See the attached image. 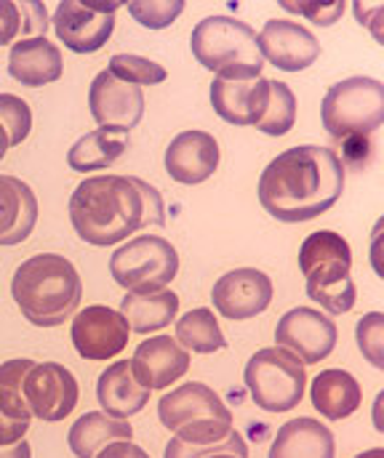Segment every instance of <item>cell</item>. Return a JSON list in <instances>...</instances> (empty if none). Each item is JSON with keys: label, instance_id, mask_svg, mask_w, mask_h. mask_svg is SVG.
I'll return each instance as SVG.
<instances>
[{"label": "cell", "instance_id": "obj_1", "mask_svg": "<svg viewBox=\"0 0 384 458\" xmlns=\"http://www.w3.org/2000/svg\"><path fill=\"white\" fill-rule=\"evenodd\" d=\"M345 192V165L339 155L320 144H299L280 152L261 171L259 203L283 222L302 225L331 211Z\"/></svg>", "mask_w": 384, "mask_h": 458}, {"label": "cell", "instance_id": "obj_2", "mask_svg": "<svg viewBox=\"0 0 384 458\" xmlns=\"http://www.w3.org/2000/svg\"><path fill=\"white\" fill-rule=\"evenodd\" d=\"M70 222L89 245L107 248L144 227L166 225L163 195L136 176H94L75 187Z\"/></svg>", "mask_w": 384, "mask_h": 458}, {"label": "cell", "instance_id": "obj_3", "mask_svg": "<svg viewBox=\"0 0 384 458\" xmlns=\"http://www.w3.org/2000/svg\"><path fill=\"white\" fill-rule=\"evenodd\" d=\"M11 296L32 326L56 328L81 310L83 283L70 259L38 253L16 267Z\"/></svg>", "mask_w": 384, "mask_h": 458}, {"label": "cell", "instance_id": "obj_4", "mask_svg": "<svg viewBox=\"0 0 384 458\" xmlns=\"http://www.w3.org/2000/svg\"><path fill=\"white\" fill-rule=\"evenodd\" d=\"M299 269L307 280V296L329 315H347L355 307L353 250L339 232H312L299 248Z\"/></svg>", "mask_w": 384, "mask_h": 458}, {"label": "cell", "instance_id": "obj_5", "mask_svg": "<svg viewBox=\"0 0 384 458\" xmlns=\"http://www.w3.org/2000/svg\"><path fill=\"white\" fill-rule=\"evenodd\" d=\"M190 51L198 64L225 81H254L264 70L256 32L235 16L219 13L201 19L190 35Z\"/></svg>", "mask_w": 384, "mask_h": 458}, {"label": "cell", "instance_id": "obj_6", "mask_svg": "<svg viewBox=\"0 0 384 458\" xmlns=\"http://www.w3.org/2000/svg\"><path fill=\"white\" fill-rule=\"evenodd\" d=\"M243 381L256 408L264 413H288L304 400L307 373L299 357L283 346H264L246 362Z\"/></svg>", "mask_w": 384, "mask_h": 458}, {"label": "cell", "instance_id": "obj_7", "mask_svg": "<svg viewBox=\"0 0 384 458\" xmlns=\"http://www.w3.org/2000/svg\"><path fill=\"white\" fill-rule=\"evenodd\" d=\"M323 128L334 139L369 136L384 123V86L377 78L355 75L334 83L323 97Z\"/></svg>", "mask_w": 384, "mask_h": 458}, {"label": "cell", "instance_id": "obj_8", "mask_svg": "<svg viewBox=\"0 0 384 458\" xmlns=\"http://www.w3.org/2000/svg\"><path fill=\"white\" fill-rule=\"evenodd\" d=\"M179 272L176 248L158 234H141L115 248L110 259L113 280L128 293H158L171 285Z\"/></svg>", "mask_w": 384, "mask_h": 458}, {"label": "cell", "instance_id": "obj_9", "mask_svg": "<svg viewBox=\"0 0 384 458\" xmlns=\"http://www.w3.org/2000/svg\"><path fill=\"white\" fill-rule=\"evenodd\" d=\"M121 3L107 0H62L54 11V32L64 48L75 54L99 51L115 30V11Z\"/></svg>", "mask_w": 384, "mask_h": 458}, {"label": "cell", "instance_id": "obj_10", "mask_svg": "<svg viewBox=\"0 0 384 458\" xmlns=\"http://www.w3.org/2000/svg\"><path fill=\"white\" fill-rule=\"evenodd\" d=\"M21 392L30 413L48 424L67 419L81 397L78 378L59 362H35L21 381Z\"/></svg>", "mask_w": 384, "mask_h": 458}, {"label": "cell", "instance_id": "obj_11", "mask_svg": "<svg viewBox=\"0 0 384 458\" xmlns=\"http://www.w3.org/2000/svg\"><path fill=\"white\" fill-rule=\"evenodd\" d=\"M275 342L299 357L302 365H318L337 346V326L320 310L294 307L277 320Z\"/></svg>", "mask_w": 384, "mask_h": 458}, {"label": "cell", "instance_id": "obj_12", "mask_svg": "<svg viewBox=\"0 0 384 458\" xmlns=\"http://www.w3.org/2000/svg\"><path fill=\"white\" fill-rule=\"evenodd\" d=\"M70 336H73L75 352L83 360L102 362V360H110L126 349L131 328L118 310H110L105 304H94V307H86V310L73 315Z\"/></svg>", "mask_w": 384, "mask_h": 458}, {"label": "cell", "instance_id": "obj_13", "mask_svg": "<svg viewBox=\"0 0 384 458\" xmlns=\"http://www.w3.org/2000/svg\"><path fill=\"white\" fill-rule=\"evenodd\" d=\"M256 46L261 59L283 72H302L320 56L315 32L291 19H269L256 35Z\"/></svg>", "mask_w": 384, "mask_h": 458}, {"label": "cell", "instance_id": "obj_14", "mask_svg": "<svg viewBox=\"0 0 384 458\" xmlns=\"http://www.w3.org/2000/svg\"><path fill=\"white\" fill-rule=\"evenodd\" d=\"M214 310L227 320H249L272 301V280L256 267H238L222 275L211 288Z\"/></svg>", "mask_w": 384, "mask_h": 458}, {"label": "cell", "instance_id": "obj_15", "mask_svg": "<svg viewBox=\"0 0 384 458\" xmlns=\"http://www.w3.org/2000/svg\"><path fill=\"white\" fill-rule=\"evenodd\" d=\"M89 110L99 128L133 131L144 117V94L136 86H128L102 70L89 89Z\"/></svg>", "mask_w": 384, "mask_h": 458}, {"label": "cell", "instance_id": "obj_16", "mask_svg": "<svg viewBox=\"0 0 384 458\" xmlns=\"http://www.w3.org/2000/svg\"><path fill=\"white\" fill-rule=\"evenodd\" d=\"M158 416L160 424L174 435L201 421H233V413L222 403V397L201 381H187L163 394L158 403Z\"/></svg>", "mask_w": 384, "mask_h": 458}, {"label": "cell", "instance_id": "obj_17", "mask_svg": "<svg viewBox=\"0 0 384 458\" xmlns=\"http://www.w3.org/2000/svg\"><path fill=\"white\" fill-rule=\"evenodd\" d=\"M131 362L133 378L144 389H168L190 370V352L182 349L171 336H149L136 346Z\"/></svg>", "mask_w": 384, "mask_h": 458}, {"label": "cell", "instance_id": "obj_18", "mask_svg": "<svg viewBox=\"0 0 384 458\" xmlns=\"http://www.w3.org/2000/svg\"><path fill=\"white\" fill-rule=\"evenodd\" d=\"M219 454L249 458V445L233 421H201L179 429L168 440L163 458H206Z\"/></svg>", "mask_w": 384, "mask_h": 458}, {"label": "cell", "instance_id": "obj_19", "mask_svg": "<svg viewBox=\"0 0 384 458\" xmlns=\"http://www.w3.org/2000/svg\"><path fill=\"white\" fill-rule=\"evenodd\" d=\"M219 168V144L206 131H182L166 149V174L179 184H203Z\"/></svg>", "mask_w": 384, "mask_h": 458}, {"label": "cell", "instance_id": "obj_20", "mask_svg": "<svg viewBox=\"0 0 384 458\" xmlns=\"http://www.w3.org/2000/svg\"><path fill=\"white\" fill-rule=\"evenodd\" d=\"M269 102V81H211V107L225 123L233 125H256Z\"/></svg>", "mask_w": 384, "mask_h": 458}, {"label": "cell", "instance_id": "obj_21", "mask_svg": "<svg viewBox=\"0 0 384 458\" xmlns=\"http://www.w3.org/2000/svg\"><path fill=\"white\" fill-rule=\"evenodd\" d=\"M64 72L62 51L46 38H24L11 46L8 54V75L19 81L21 86L40 89L48 83H56Z\"/></svg>", "mask_w": 384, "mask_h": 458}, {"label": "cell", "instance_id": "obj_22", "mask_svg": "<svg viewBox=\"0 0 384 458\" xmlns=\"http://www.w3.org/2000/svg\"><path fill=\"white\" fill-rule=\"evenodd\" d=\"M38 222V198L16 176L0 174V245H19Z\"/></svg>", "mask_w": 384, "mask_h": 458}, {"label": "cell", "instance_id": "obj_23", "mask_svg": "<svg viewBox=\"0 0 384 458\" xmlns=\"http://www.w3.org/2000/svg\"><path fill=\"white\" fill-rule=\"evenodd\" d=\"M337 443L326 424L318 419H291L286 421L269 448L267 458H334Z\"/></svg>", "mask_w": 384, "mask_h": 458}, {"label": "cell", "instance_id": "obj_24", "mask_svg": "<svg viewBox=\"0 0 384 458\" xmlns=\"http://www.w3.org/2000/svg\"><path fill=\"white\" fill-rule=\"evenodd\" d=\"M97 400L107 416L128 421L131 416H136L149 403V389H144L133 378L128 360H118L113 365H107V370L99 376Z\"/></svg>", "mask_w": 384, "mask_h": 458}, {"label": "cell", "instance_id": "obj_25", "mask_svg": "<svg viewBox=\"0 0 384 458\" xmlns=\"http://www.w3.org/2000/svg\"><path fill=\"white\" fill-rule=\"evenodd\" d=\"M310 397H312V408L329 421H342L353 416L363 400L358 378L342 368H329L318 373L312 381Z\"/></svg>", "mask_w": 384, "mask_h": 458}, {"label": "cell", "instance_id": "obj_26", "mask_svg": "<svg viewBox=\"0 0 384 458\" xmlns=\"http://www.w3.org/2000/svg\"><path fill=\"white\" fill-rule=\"evenodd\" d=\"M133 437V427L128 421L113 419L105 411H89L81 416L67 435V445L78 458H97L110 443H121Z\"/></svg>", "mask_w": 384, "mask_h": 458}, {"label": "cell", "instance_id": "obj_27", "mask_svg": "<svg viewBox=\"0 0 384 458\" xmlns=\"http://www.w3.org/2000/svg\"><path fill=\"white\" fill-rule=\"evenodd\" d=\"M121 315L126 318L131 334L163 331L179 315V296L171 288L158 293H126L121 301Z\"/></svg>", "mask_w": 384, "mask_h": 458}, {"label": "cell", "instance_id": "obj_28", "mask_svg": "<svg viewBox=\"0 0 384 458\" xmlns=\"http://www.w3.org/2000/svg\"><path fill=\"white\" fill-rule=\"evenodd\" d=\"M128 149V133L113 128H97L83 133L67 152V165L78 174L110 168Z\"/></svg>", "mask_w": 384, "mask_h": 458}, {"label": "cell", "instance_id": "obj_29", "mask_svg": "<svg viewBox=\"0 0 384 458\" xmlns=\"http://www.w3.org/2000/svg\"><path fill=\"white\" fill-rule=\"evenodd\" d=\"M176 344L195 354H214L227 346L214 310L195 307L176 320Z\"/></svg>", "mask_w": 384, "mask_h": 458}, {"label": "cell", "instance_id": "obj_30", "mask_svg": "<svg viewBox=\"0 0 384 458\" xmlns=\"http://www.w3.org/2000/svg\"><path fill=\"white\" fill-rule=\"evenodd\" d=\"M35 365V360H8L0 365V411H5L11 419L16 421H32V413L24 403V392H21V381L27 376V370Z\"/></svg>", "mask_w": 384, "mask_h": 458}, {"label": "cell", "instance_id": "obj_31", "mask_svg": "<svg viewBox=\"0 0 384 458\" xmlns=\"http://www.w3.org/2000/svg\"><path fill=\"white\" fill-rule=\"evenodd\" d=\"M296 123V97L283 81H269V102L261 120L256 123V131L267 136H283Z\"/></svg>", "mask_w": 384, "mask_h": 458}, {"label": "cell", "instance_id": "obj_32", "mask_svg": "<svg viewBox=\"0 0 384 458\" xmlns=\"http://www.w3.org/2000/svg\"><path fill=\"white\" fill-rule=\"evenodd\" d=\"M110 75H115L118 81H124L128 86H158L168 78L166 67L152 62V59H144V56H136V54H115L110 59Z\"/></svg>", "mask_w": 384, "mask_h": 458}, {"label": "cell", "instance_id": "obj_33", "mask_svg": "<svg viewBox=\"0 0 384 458\" xmlns=\"http://www.w3.org/2000/svg\"><path fill=\"white\" fill-rule=\"evenodd\" d=\"M126 5L131 19L139 21L141 27H147V30L171 27V21H176L182 16V11L187 8L182 0H131Z\"/></svg>", "mask_w": 384, "mask_h": 458}, {"label": "cell", "instance_id": "obj_34", "mask_svg": "<svg viewBox=\"0 0 384 458\" xmlns=\"http://www.w3.org/2000/svg\"><path fill=\"white\" fill-rule=\"evenodd\" d=\"M0 125L8 133V144L19 147L32 131V110L21 97L0 94Z\"/></svg>", "mask_w": 384, "mask_h": 458}, {"label": "cell", "instance_id": "obj_35", "mask_svg": "<svg viewBox=\"0 0 384 458\" xmlns=\"http://www.w3.org/2000/svg\"><path fill=\"white\" fill-rule=\"evenodd\" d=\"M355 339L363 352V357L377 368L384 370V315L382 312H369L358 320Z\"/></svg>", "mask_w": 384, "mask_h": 458}, {"label": "cell", "instance_id": "obj_36", "mask_svg": "<svg viewBox=\"0 0 384 458\" xmlns=\"http://www.w3.org/2000/svg\"><path fill=\"white\" fill-rule=\"evenodd\" d=\"M280 5L291 13L310 19L312 24H320V27L339 21L347 8L345 0H280Z\"/></svg>", "mask_w": 384, "mask_h": 458}, {"label": "cell", "instance_id": "obj_37", "mask_svg": "<svg viewBox=\"0 0 384 458\" xmlns=\"http://www.w3.org/2000/svg\"><path fill=\"white\" fill-rule=\"evenodd\" d=\"M19 5V16H21V35H32L40 38L48 30V8L40 0H27V3H16Z\"/></svg>", "mask_w": 384, "mask_h": 458}, {"label": "cell", "instance_id": "obj_38", "mask_svg": "<svg viewBox=\"0 0 384 458\" xmlns=\"http://www.w3.org/2000/svg\"><path fill=\"white\" fill-rule=\"evenodd\" d=\"M16 35H21V16L19 5L11 0H0V46L11 43Z\"/></svg>", "mask_w": 384, "mask_h": 458}, {"label": "cell", "instance_id": "obj_39", "mask_svg": "<svg viewBox=\"0 0 384 458\" xmlns=\"http://www.w3.org/2000/svg\"><path fill=\"white\" fill-rule=\"evenodd\" d=\"M353 8H355V16H358V21H361V24H366V27L374 32V38L382 43L384 40V35H382L384 3H361V0H355V3H353Z\"/></svg>", "mask_w": 384, "mask_h": 458}, {"label": "cell", "instance_id": "obj_40", "mask_svg": "<svg viewBox=\"0 0 384 458\" xmlns=\"http://www.w3.org/2000/svg\"><path fill=\"white\" fill-rule=\"evenodd\" d=\"M27 429H30V421H16L5 411H0V448L24 440Z\"/></svg>", "mask_w": 384, "mask_h": 458}, {"label": "cell", "instance_id": "obj_41", "mask_svg": "<svg viewBox=\"0 0 384 458\" xmlns=\"http://www.w3.org/2000/svg\"><path fill=\"white\" fill-rule=\"evenodd\" d=\"M97 458H149V454L133 445L131 440H121V443H110L107 448H102Z\"/></svg>", "mask_w": 384, "mask_h": 458}, {"label": "cell", "instance_id": "obj_42", "mask_svg": "<svg viewBox=\"0 0 384 458\" xmlns=\"http://www.w3.org/2000/svg\"><path fill=\"white\" fill-rule=\"evenodd\" d=\"M0 458H32V448H30L27 440H19L13 445L0 448Z\"/></svg>", "mask_w": 384, "mask_h": 458}, {"label": "cell", "instance_id": "obj_43", "mask_svg": "<svg viewBox=\"0 0 384 458\" xmlns=\"http://www.w3.org/2000/svg\"><path fill=\"white\" fill-rule=\"evenodd\" d=\"M8 147H11V144H8V133H5V128L0 125V160L5 157V152H8Z\"/></svg>", "mask_w": 384, "mask_h": 458}, {"label": "cell", "instance_id": "obj_44", "mask_svg": "<svg viewBox=\"0 0 384 458\" xmlns=\"http://www.w3.org/2000/svg\"><path fill=\"white\" fill-rule=\"evenodd\" d=\"M355 458H384L382 448H371V451H363V454H358Z\"/></svg>", "mask_w": 384, "mask_h": 458}, {"label": "cell", "instance_id": "obj_45", "mask_svg": "<svg viewBox=\"0 0 384 458\" xmlns=\"http://www.w3.org/2000/svg\"><path fill=\"white\" fill-rule=\"evenodd\" d=\"M206 458H238V456H225V454H219V456H206Z\"/></svg>", "mask_w": 384, "mask_h": 458}]
</instances>
